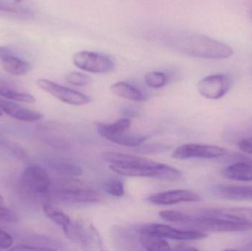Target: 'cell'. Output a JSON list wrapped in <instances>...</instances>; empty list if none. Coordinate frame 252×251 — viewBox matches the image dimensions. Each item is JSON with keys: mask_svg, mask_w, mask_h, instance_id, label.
Instances as JSON below:
<instances>
[{"mask_svg": "<svg viewBox=\"0 0 252 251\" xmlns=\"http://www.w3.org/2000/svg\"><path fill=\"white\" fill-rule=\"evenodd\" d=\"M44 212L53 222L62 228L65 235L69 237L73 225V223L69 217L60 209H56L50 205H44Z\"/></svg>", "mask_w": 252, "mask_h": 251, "instance_id": "obj_22", "label": "cell"}, {"mask_svg": "<svg viewBox=\"0 0 252 251\" xmlns=\"http://www.w3.org/2000/svg\"><path fill=\"white\" fill-rule=\"evenodd\" d=\"M251 18L252 19V10H251Z\"/></svg>", "mask_w": 252, "mask_h": 251, "instance_id": "obj_37", "label": "cell"}, {"mask_svg": "<svg viewBox=\"0 0 252 251\" xmlns=\"http://www.w3.org/2000/svg\"><path fill=\"white\" fill-rule=\"evenodd\" d=\"M72 60L76 67L91 73H108L113 71L115 67V61L112 57L87 50L75 53Z\"/></svg>", "mask_w": 252, "mask_h": 251, "instance_id": "obj_5", "label": "cell"}, {"mask_svg": "<svg viewBox=\"0 0 252 251\" xmlns=\"http://www.w3.org/2000/svg\"><path fill=\"white\" fill-rule=\"evenodd\" d=\"M36 84L43 91L51 94L60 101L72 106H84L91 102L90 97L75 91L59 85L47 79H38Z\"/></svg>", "mask_w": 252, "mask_h": 251, "instance_id": "obj_7", "label": "cell"}, {"mask_svg": "<svg viewBox=\"0 0 252 251\" xmlns=\"http://www.w3.org/2000/svg\"><path fill=\"white\" fill-rule=\"evenodd\" d=\"M131 125L130 119L127 118L118 119L112 124H97V131L103 138L107 139L110 136L116 135L121 133L126 132Z\"/></svg>", "mask_w": 252, "mask_h": 251, "instance_id": "obj_23", "label": "cell"}, {"mask_svg": "<svg viewBox=\"0 0 252 251\" xmlns=\"http://www.w3.org/2000/svg\"><path fill=\"white\" fill-rule=\"evenodd\" d=\"M0 109L9 116L24 122H36L42 118V114L39 112L26 109L20 105L9 101L7 99L0 97Z\"/></svg>", "mask_w": 252, "mask_h": 251, "instance_id": "obj_15", "label": "cell"}, {"mask_svg": "<svg viewBox=\"0 0 252 251\" xmlns=\"http://www.w3.org/2000/svg\"><path fill=\"white\" fill-rule=\"evenodd\" d=\"M238 147L242 151L252 155V137L241 140L238 143Z\"/></svg>", "mask_w": 252, "mask_h": 251, "instance_id": "obj_33", "label": "cell"}, {"mask_svg": "<svg viewBox=\"0 0 252 251\" xmlns=\"http://www.w3.org/2000/svg\"><path fill=\"white\" fill-rule=\"evenodd\" d=\"M168 43L179 53L198 58L220 60L233 55V50L228 44L195 32L178 34Z\"/></svg>", "mask_w": 252, "mask_h": 251, "instance_id": "obj_2", "label": "cell"}, {"mask_svg": "<svg viewBox=\"0 0 252 251\" xmlns=\"http://www.w3.org/2000/svg\"><path fill=\"white\" fill-rule=\"evenodd\" d=\"M201 196L189 190H174L156 193L148 197V201L157 205L170 206L185 202H198Z\"/></svg>", "mask_w": 252, "mask_h": 251, "instance_id": "obj_12", "label": "cell"}, {"mask_svg": "<svg viewBox=\"0 0 252 251\" xmlns=\"http://www.w3.org/2000/svg\"><path fill=\"white\" fill-rule=\"evenodd\" d=\"M0 95L7 100L22 102V103H33L35 102V97L29 93L20 91L16 85L0 75Z\"/></svg>", "mask_w": 252, "mask_h": 251, "instance_id": "obj_17", "label": "cell"}, {"mask_svg": "<svg viewBox=\"0 0 252 251\" xmlns=\"http://www.w3.org/2000/svg\"><path fill=\"white\" fill-rule=\"evenodd\" d=\"M226 149L208 144H185L178 147L172 153L175 159H214L226 156Z\"/></svg>", "mask_w": 252, "mask_h": 251, "instance_id": "obj_8", "label": "cell"}, {"mask_svg": "<svg viewBox=\"0 0 252 251\" xmlns=\"http://www.w3.org/2000/svg\"><path fill=\"white\" fill-rule=\"evenodd\" d=\"M160 218L169 222L177 223L184 225L188 221L189 215L179 211L166 210L159 212Z\"/></svg>", "mask_w": 252, "mask_h": 251, "instance_id": "obj_28", "label": "cell"}, {"mask_svg": "<svg viewBox=\"0 0 252 251\" xmlns=\"http://www.w3.org/2000/svg\"><path fill=\"white\" fill-rule=\"evenodd\" d=\"M110 89L115 95L126 100L134 102H143L146 100V97L142 91L124 81L115 83L112 85Z\"/></svg>", "mask_w": 252, "mask_h": 251, "instance_id": "obj_20", "label": "cell"}, {"mask_svg": "<svg viewBox=\"0 0 252 251\" xmlns=\"http://www.w3.org/2000/svg\"><path fill=\"white\" fill-rule=\"evenodd\" d=\"M184 225L192 227L203 232H240L252 229L250 225L242 223L201 214H198V216L189 215V219Z\"/></svg>", "mask_w": 252, "mask_h": 251, "instance_id": "obj_4", "label": "cell"}, {"mask_svg": "<svg viewBox=\"0 0 252 251\" xmlns=\"http://www.w3.org/2000/svg\"><path fill=\"white\" fill-rule=\"evenodd\" d=\"M153 234L160 236L163 238L175 240H199L207 237V234L198 230L176 229L164 224H148L141 227Z\"/></svg>", "mask_w": 252, "mask_h": 251, "instance_id": "obj_11", "label": "cell"}, {"mask_svg": "<svg viewBox=\"0 0 252 251\" xmlns=\"http://www.w3.org/2000/svg\"><path fill=\"white\" fill-rule=\"evenodd\" d=\"M139 241L147 251H171V248L164 238L142 229V228L139 229Z\"/></svg>", "mask_w": 252, "mask_h": 251, "instance_id": "obj_18", "label": "cell"}, {"mask_svg": "<svg viewBox=\"0 0 252 251\" xmlns=\"http://www.w3.org/2000/svg\"><path fill=\"white\" fill-rule=\"evenodd\" d=\"M0 10L15 14L29 15L34 13L35 6L31 0H0Z\"/></svg>", "mask_w": 252, "mask_h": 251, "instance_id": "obj_21", "label": "cell"}, {"mask_svg": "<svg viewBox=\"0 0 252 251\" xmlns=\"http://www.w3.org/2000/svg\"><path fill=\"white\" fill-rule=\"evenodd\" d=\"M147 138L148 137L146 136L134 135L124 132L116 135L110 136L106 139L120 145L135 147H139L142 143L145 142Z\"/></svg>", "mask_w": 252, "mask_h": 251, "instance_id": "obj_24", "label": "cell"}, {"mask_svg": "<svg viewBox=\"0 0 252 251\" xmlns=\"http://www.w3.org/2000/svg\"><path fill=\"white\" fill-rule=\"evenodd\" d=\"M0 221L7 223H16L18 221L17 215L14 211L0 204Z\"/></svg>", "mask_w": 252, "mask_h": 251, "instance_id": "obj_30", "label": "cell"}, {"mask_svg": "<svg viewBox=\"0 0 252 251\" xmlns=\"http://www.w3.org/2000/svg\"><path fill=\"white\" fill-rule=\"evenodd\" d=\"M52 167L62 175L69 177L79 176L83 173L82 168L72 162L66 161H55L51 163Z\"/></svg>", "mask_w": 252, "mask_h": 251, "instance_id": "obj_25", "label": "cell"}, {"mask_svg": "<svg viewBox=\"0 0 252 251\" xmlns=\"http://www.w3.org/2000/svg\"><path fill=\"white\" fill-rule=\"evenodd\" d=\"M103 159L109 163V168L113 172L127 177L154 178L167 181L182 179L180 170L146 158L138 157L125 153L107 152Z\"/></svg>", "mask_w": 252, "mask_h": 251, "instance_id": "obj_1", "label": "cell"}, {"mask_svg": "<svg viewBox=\"0 0 252 251\" xmlns=\"http://www.w3.org/2000/svg\"><path fill=\"white\" fill-rule=\"evenodd\" d=\"M58 197L63 201L76 203H97L103 196L78 180H62L56 191Z\"/></svg>", "mask_w": 252, "mask_h": 251, "instance_id": "obj_3", "label": "cell"}, {"mask_svg": "<svg viewBox=\"0 0 252 251\" xmlns=\"http://www.w3.org/2000/svg\"><path fill=\"white\" fill-rule=\"evenodd\" d=\"M223 175L234 181H252V164L245 162L232 164L225 169Z\"/></svg>", "mask_w": 252, "mask_h": 251, "instance_id": "obj_19", "label": "cell"}, {"mask_svg": "<svg viewBox=\"0 0 252 251\" xmlns=\"http://www.w3.org/2000/svg\"><path fill=\"white\" fill-rule=\"evenodd\" d=\"M13 244V240L11 236L6 231L0 229V249H10Z\"/></svg>", "mask_w": 252, "mask_h": 251, "instance_id": "obj_32", "label": "cell"}, {"mask_svg": "<svg viewBox=\"0 0 252 251\" xmlns=\"http://www.w3.org/2000/svg\"><path fill=\"white\" fill-rule=\"evenodd\" d=\"M145 82L150 88H161L167 84V76L164 72L153 71L145 75Z\"/></svg>", "mask_w": 252, "mask_h": 251, "instance_id": "obj_26", "label": "cell"}, {"mask_svg": "<svg viewBox=\"0 0 252 251\" xmlns=\"http://www.w3.org/2000/svg\"><path fill=\"white\" fill-rule=\"evenodd\" d=\"M22 182L27 190L39 195H47L51 185L47 171L37 165H32L25 169L22 173Z\"/></svg>", "mask_w": 252, "mask_h": 251, "instance_id": "obj_10", "label": "cell"}, {"mask_svg": "<svg viewBox=\"0 0 252 251\" xmlns=\"http://www.w3.org/2000/svg\"><path fill=\"white\" fill-rule=\"evenodd\" d=\"M65 79L67 84L74 86H84L88 85L91 81L88 75L78 72H72L67 74Z\"/></svg>", "mask_w": 252, "mask_h": 251, "instance_id": "obj_29", "label": "cell"}, {"mask_svg": "<svg viewBox=\"0 0 252 251\" xmlns=\"http://www.w3.org/2000/svg\"><path fill=\"white\" fill-rule=\"evenodd\" d=\"M169 149L170 147L168 146L161 144H145L141 147L142 153H148H148H161V152L165 151Z\"/></svg>", "mask_w": 252, "mask_h": 251, "instance_id": "obj_31", "label": "cell"}, {"mask_svg": "<svg viewBox=\"0 0 252 251\" xmlns=\"http://www.w3.org/2000/svg\"><path fill=\"white\" fill-rule=\"evenodd\" d=\"M103 190L114 197H123L125 194L124 184L121 180L112 178L108 180L103 186Z\"/></svg>", "mask_w": 252, "mask_h": 251, "instance_id": "obj_27", "label": "cell"}, {"mask_svg": "<svg viewBox=\"0 0 252 251\" xmlns=\"http://www.w3.org/2000/svg\"><path fill=\"white\" fill-rule=\"evenodd\" d=\"M232 79L224 74L209 75L202 78L197 85L198 92L210 100H218L223 97L230 89Z\"/></svg>", "mask_w": 252, "mask_h": 251, "instance_id": "obj_9", "label": "cell"}, {"mask_svg": "<svg viewBox=\"0 0 252 251\" xmlns=\"http://www.w3.org/2000/svg\"><path fill=\"white\" fill-rule=\"evenodd\" d=\"M214 192L224 199L235 201L252 200V186L219 185Z\"/></svg>", "mask_w": 252, "mask_h": 251, "instance_id": "obj_16", "label": "cell"}, {"mask_svg": "<svg viewBox=\"0 0 252 251\" xmlns=\"http://www.w3.org/2000/svg\"><path fill=\"white\" fill-rule=\"evenodd\" d=\"M199 214L232 220L252 227V208L230 207L204 209Z\"/></svg>", "mask_w": 252, "mask_h": 251, "instance_id": "obj_14", "label": "cell"}, {"mask_svg": "<svg viewBox=\"0 0 252 251\" xmlns=\"http://www.w3.org/2000/svg\"><path fill=\"white\" fill-rule=\"evenodd\" d=\"M0 63L7 73L14 76H24L31 72L32 67L27 60L21 58L7 47L0 46Z\"/></svg>", "mask_w": 252, "mask_h": 251, "instance_id": "obj_13", "label": "cell"}, {"mask_svg": "<svg viewBox=\"0 0 252 251\" xmlns=\"http://www.w3.org/2000/svg\"><path fill=\"white\" fill-rule=\"evenodd\" d=\"M2 114H3V112H2V111L1 110V109H0V116H2Z\"/></svg>", "mask_w": 252, "mask_h": 251, "instance_id": "obj_36", "label": "cell"}, {"mask_svg": "<svg viewBox=\"0 0 252 251\" xmlns=\"http://www.w3.org/2000/svg\"><path fill=\"white\" fill-rule=\"evenodd\" d=\"M68 238L88 250H102L103 243L98 231L90 221L84 218H78L73 223Z\"/></svg>", "mask_w": 252, "mask_h": 251, "instance_id": "obj_6", "label": "cell"}, {"mask_svg": "<svg viewBox=\"0 0 252 251\" xmlns=\"http://www.w3.org/2000/svg\"><path fill=\"white\" fill-rule=\"evenodd\" d=\"M174 250L176 251H197L198 249L195 248L190 247L186 245H179L177 247L175 248Z\"/></svg>", "mask_w": 252, "mask_h": 251, "instance_id": "obj_35", "label": "cell"}, {"mask_svg": "<svg viewBox=\"0 0 252 251\" xmlns=\"http://www.w3.org/2000/svg\"><path fill=\"white\" fill-rule=\"evenodd\" d=\"M11 250H18V251H28V250H38V248L33 246H30V245H19L16 247L11 248Z\"/></svg>", "mask_w": 252, "mask_h": 251, "instance_id": "obj_34", "label": "cell"}]
</instances>
